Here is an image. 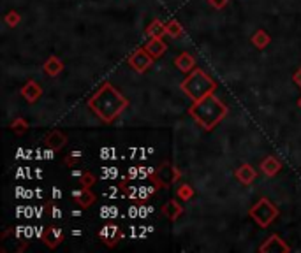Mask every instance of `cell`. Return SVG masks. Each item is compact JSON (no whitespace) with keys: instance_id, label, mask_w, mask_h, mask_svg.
I'll list each match as a JSON object with an SVG mask.
<instances>
[{"instance_id":"cell-1","label":"cell","mask_w":301,"mask_h":253,"mask_svg":"<svg viewBox=\"0 0 301 253\" xmlns=\"http://www.w3.org/2000/svg\"><path fill=\"white\" fill-rule=\"evenodd\" d=\"M129 100L125 99L111 83H104L88 99V108L95 113L99 120L104 123H111L118 118L124 109H127Z\"/></svg>"},{"instance_id":"cell-2","label":"cell","mask_w":301,"mask_h":253,"mask_svg":"<svg viewBox=\"0 0 301 253\" xmlns=\"http://www.w3.org/2000/svg\"><path fill=\"white\" fill-rule=\"evenodd\" d=\"M229 108L215 95H208L205 99L197 100L189 108V115L194 118V122L205 128V130H213L222 120L227 116Z\"/></svg>"},{"instance_id":"cell-3","label":"cell","mask_w":301,"mask_h":253,"mask_svg":"<svg viewBox=\"0 0 301 253\" xmlns=\"http://www.w3.org/2000/svg\"><path fill=\"white\" fill-rule=\"evenodd\" d=\"M180 88L190 100L197 102V100L212 95L217 90V83L203 69H192L189 76L182 81Z\"/></svg>"},{"instance_id":"cell-4","label":"cell","mask_w":301,"mask_h":253,"mask_svg":"<svg viewBox=\"0 0 301 253\" xmlns=\"http://www.w3.org/2000/svg\"><path fill=\"white\" fill-rule=\"evenodd\" d=\"M248 215H250V218L254 220L261 229H266V227H270L271 223L278 218V207L275 206L271 200H268L266 197H263V199H259L257 202L250 207Z\"/></svg>"},{"instance_id":"cell-5","label":"cell","mask_w":301,"mask_h":253,"mask_svg":"<svg viewBox=\"0 0 301 253\" xmlns=\"http://www.w3.org/2000/svg\"><path fill=\"white\" fill-rule=\"evenodd\" d=\"M178 178H180V171H178L174 165L167 164V162H164V164L155 171V174H151V181H153L157 188L167 187L169 183L176 181Z\"/></svg>"},{"instance_id":"cell-6","label":"cell","mask_w":301,"mask_h":253,"mask_svg":"<svg viewBox=\"0 0 301 253\" xmlns=\"http://www.w3.org/2000/svg\"><path fill=\"white\" fill-rule=\"evenodd\" d=\"M153 60H155V58L151 57V55L148 53V51L145 50V46H143V48H138V50H136L134 53L127 58V63L136 70V72L143 74V72H147V70L150 69L151 63H153Z\"/></svg>"},{"instance_id":"cell-7","label":"cell","mask_w":301,"mask_h":253,"mask_svg":"<svg viewBox=\"0 0 301 253\" xmlns=\"http://www.w3.org/2000/svg\"><path fill=\"white\" fill-rule=\"evenodd\" d=\"M259 252L261 253H289L291 252V246L286 245V241H284L282 238H278L277 234L270 236V238L266 239V241L261 245V248H259Z\"/></svg>"},{"instance_id":"cell-8","label":"cell","mask_w":301,"mask_h":253,"mask_svg":"<svg viewBox=\"0 0 301 253\" xmlns=\"http://www.w3.org/2000/svg\"><path fill=\"white\" fill-rule=\"evenodd\" d=\"M19 93H21V97H23L28 104H35L39 99H41V95H43V86H41L37 81L30 79L21 86Z\"/></svg>"},{"instance_id":"cell-9","label":"cell","mask_w":301,"mask_h":253,"mask_svg":"<svg viewBox=\"0 0 301 253\" xmlns=\"http://www.w3.org/2000/svg\"><path fill=\"white\" fill-rule=\"evenodd\" d=\"M73 199L77 206L83 207V209H86V207H90L93 202H95L97 197H95V193L90 192V188L81 187V188H77V190H74L73 192Z\"/></svg>"},{"instance_id":"cell-10","label":"cell","mask_w":301,"mask_h":253,"mask_svg":"<svg viewBox=\"0 0 301 253\" xmlns=\"http://www.w3.org/2000/svg\"><path fill=\"white\" fill-rule=\"evenodd\" d=\"M234 176H236V180H238L239 183L245 185V187H248V185L254 183V180L257 178V171H255L252 165L243 164V165H239V167L234 171Z\"/></svg>"},{"instance_id":"cell-11","label":"cell","mask_w":301,"mask_h":253,"mask_svg":"<svg viewBox=\"0 0 301 253\" xmlns=\"http://www.w3.org/2000/svg\"><path fill=\"white\" fill-rule=\"evenodd\" d=\"M43 241L48 248H57L64 241V230L57 229V227H50L43 232Z\"/></svg>"},{"instance_id":"cell-12","label":"cell","mask_w":301,"mask_h":253,"mask_svg":"<svg viewBox=\"0 0 301 253\" xmlns=\"http://www.w3.org/2000/svg\"><path fill=\"white\" fill-rule=\"evenodd\" d=\"M99 238L108 246H115L116 243H118V239L122 238V232H120V229L116 225H111V223H109V225L102 227V230L99 232Z\"/></svg>"},{"instance_id":"cell-13","label":"cell","mask_w":301,"mask_h":253,"mask_svg":"<svg viewBox=\"0 0 301 253\" xmlns=\"http://www.w3.org/2000/svg\"><path fill=\"white\" fill-rule=\"evenodd\" d=\"M145 50L153 58H160L167 50V44L162 41V37H150V41L145 44Z\"/></svg>"},{"instance_id":"cell-14","label":"cell","mask_w":301,"mask_h":253,"mask_svg":"<svg viewBox=\"0 0 301 253\" xmlns=\"http://www.w3.org/2000/svg\"><path fill=\"white\" fill-rule=\"evenodd\" d=\"M261 171H263L264 176L273 178L282 171V164H280V160L277 157H266L261 162Z\"/></svg>"},{"instance_id":"cell-15","label":"cell","mask_w":301,"mask_h":253,"mask_svg":"<svg viewBox=\"0 0 301 253\" xmlns=\"http://www.w3.org/2000/svg\"><path fill=\"white\" fill-rule=\"evenodd\" d=\"M43 70L48 74L50 77H55L58 76V74H62L64 72V62L60 57H50L46 62L43 63Z\"/></svg>"},{"instance_id":"cell-16","label":"cell","mask_w":301,"mask_h":253,"mask_svg":"<svg viewBox=\"0 0 301 253\" xmlns=\"http://www.w3.org/2000/svg\"><path fill=\"white\" fill-rule=\"evenodd\" d=\"M66 142H67V137H66V134H64L62 130L50 132V134H48V137H46V146L50 148L51 151H60L64 146H66Z\"/></svg>"},{"instance_id":"cell-17","label":"cell","mask_w":301,"mask_h":253,"mask_svg":"<svg viewBox=\"0 0 301 253\" xmlns=\"http://www.w3.org/2000/svg\"><path fill=\"white\" fill-rule=\"evenodd\" d=\"M162 213H164L166 218L171 220V222H176V220L183 215V207L176 199H171L169 202H166L162 206Z\"/></svg>"},{"instance_id":"cell-18","label":"cell","mask_w":301,"mask_h":253,"mask_svg":"<svg viewBox=\"0 0 301 253\" xmlns=\"http://www.w3.org/2000/svg\"><path fill=\"white\" fill-rule=\"evenodd\" d=\"M174 65L180 72H190L196 65V58L190 53H180L176 58H174Z\"/></svg>"},{"instance_id":"cell-19","label":"cell","mask_w":301,"mask_h":253,"mask_svg":"<svg viewBox=\"0 0 301 253\" xmlns=\"http://www.w3.org/2000/svg\"><path fill=\"white\" fill-rule=\"evenodd\" d=\"M250 42L257 48V50H264V48H268V44L271 42V37L268 32L257 30V32H254V35L250 37Z\"/></svg>"},{"instance_id":"cell-20","label":"cell","mask_w":301,"mask_h":253,"mask_svg":"<svg viewBox=\"0 0 301 253\" xmlns=\"http://www.w3.org/2000/svg\"><path fill=\"white\" fill-rule=\"evenodd\" d=\"M147 35L148 37H162V35H166V23H162L160 19H153L147 27Z\"/></svg>"},{"instance_id":"cell-21","label":"cell","mask_w":301,"mask_h":253,"mask_svg":"<svg viewBox=\"0 0 301 253\" xmlns=\"http://www.w3.org/2000/svg\"><path fill=\"white\" fill-rule=\"evenodd\" d=\"M182 34H183V27L180 25V21L169 19L166 23V35H169L171 39H178V37H182Z\"/></svg>"},{"instance_id":"cell-22","label":"cell","mask_w":301,"mask_h":253,"mask_svg":"<svg viewBox=\"0 0 301 253\" xmlns=\"http://www.w3.org/2000/svg\"><path fill=\"white\" fill-rule=\"evenodd\" d=\"M176 197L180 200H190L194 197V188L190 187V185H187V183H182V185H178V188H176Z\"/></svg>"},{"instance_id":"cell-23","label":"cell","mask_w":301,"mask_h":253,"mask_svg":"<svg viewBox=\"0 0 301 253\" xmlns=\"http://www.w3.org/2000/svg\"><path fill=\"white\" fill-rule=\"evenodd\" d=\"M11 130L12 132H16V134H25V132H27V128H28V122L25 118H21V116H18V118H14L11 122Z\"/></svg>"},{"instance_id":"cell-24","label":"cell","mask_w":301,"mask_h":253,"mask_svg":"<svg viewBox=\"0 0 301 253\" xmlns=\"http://www.w3.org/2000/svg\"><path fill=\"white\" fill-rule=\"evenodd\" d=\"M4 19H5V23H7V27L14 28V27H18L19 21H21V16H19V12H16V11H9L7 14L4 16Z\"/></svg>"},{"instance_id":"cell-25","label":"cell","mask_w":301,"mask_h":253,"mask_svg":"<svg viewBox=\"0 0 301 253\" xmlns=\"http://www.w3.org/2000/svg\"><path fill=\"white\" fill-rule=\"evenodd\" d=\"M79 185L85 188H90L95 185V176H93V173H90V171H85L81 176V180H79Z\"/></svg>"},{"instance_id":"cell-26","label":"cell","mask_w":301,"mask_h":253,"mask_svg":"<svg viewBox=\"0 0 301 253\" xmlns=\"http://www.w3.org/2000/svg\"><path fill=\"white\" fill-rule=\"evenodd\" d=\"M79 158H81V151H79V150L71 151V153L66 157V165H69V167H74V165L79 162Z\"/></svg>"},{"instance_id":"cell-27","label":"cell","mask_w":301,"mask_h":253,"mask_svg":"<svg viewBox=\"0 0 301 253\" xmlns=\"http://www.w3.org/2000/svg\"><path fill=\"white\" fill-rule=\"evenodd\" d=\"M208 2L213 9H217V11H222V9L227 5V0H208Z\"/></svg>"},{"instance_id":"cell-28","label":"cell","mask_w":301,"mask_h":253,"mask_svg":"<svg viewBox=\"0 0 301 253\" xmlns=\"http://www.w3.org/2000/svg\"><path fill=\"white\" fill-rule=\"evenodd\" d=\"M293 81L296 83V86H300V88H301V67L293 74Z\"/></svg>"},{"instance_id":"cell-29","label":"cell","mask_w":301,"mask_h":253,"mask_svg":"<svg viewBox=\"0 0 301 253\" xmlns=\"http://www.w3.org/2000/svg\"><path fill=\"white\" fill-rule=\"evenodd\" d=\"M129 216H131V218H136V216H139V207L132 206L131 209H129Z\"/></svg>"},{"instance_id":"cell-30","label":"cell","mask_w":301,"mask_h":253,"mask_svg":"<svg viewBox=\"0 0 301 253\" xmlns=\"http://www.w3.org/2000/svg\"><path fill=\"white\" fill-rule=\"evenodd\" d=\"M136 176H138V169H136V167H131V169H129V178L132 180V178H136Z\"/></svg>"},{"instance_id":"cell-31","label":"cell","mask_w":301,"mask_h":253,"mask_svg":"<svg viewBox=\"0 0 301 253\" xmlns=\"http://www.w3.org/2000/svg\"><path fill=\"white\" fill-rule=\"evenodd\" d=\"M73 216H81V211H79V209L73 211Z\"/></svg>"},{"instance_id":"cell-32","label":"cell","mask_w":301,"mask_h":253,"mask_svg":"<svg viewBox=\"0 0 301 253\" xmlns=\"http://www.w3.org/2000/svg\"><path fill=\"white\" fill-rule=\"evenodd\" d=\"M298 106H300V108H301V97H300V100H298Z\"/></svg>"}]
</instances>
